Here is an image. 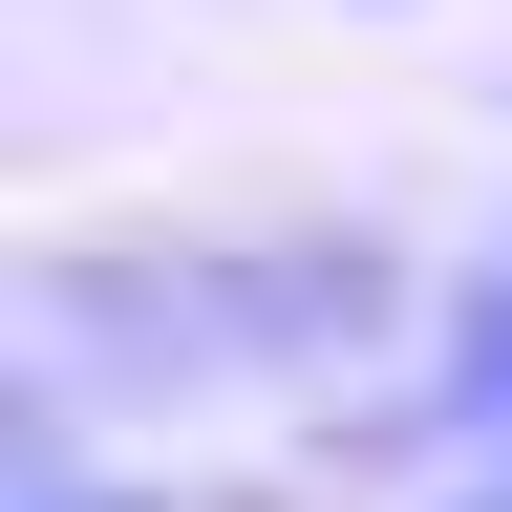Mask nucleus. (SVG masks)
<instances>
[{"mask_svg":"<svg viewBox=\"0 0 512 512\" xmlns=\"http://www.w3.org/2000/svg\"><path fill=\"white\" fill-rule=\"evenodd\" d=\"M43 342L86 384H320L342 342L406 320V256L342 214H256V235H64L43 256Z\"/></svg>","mask_w":512,"mask_h":512,"instance_id":"obj_1","label":"nucleus"},{"mask_svg":"<svg viewBox=\"0 0 512 512\" xmlns=\"http://www.w3.org/2000/svg\"><path fill=\"white\" fill-rule=\"evenodd\" d=\"M427 427L470 448V470H512V256H470V278L427 299Z\"/></svg>","mask_w":512,"mask_h":512,"instance_id":"obj_2","label":"nucleus"},{"mask_svg":"<svg viewBox=\"0 0 512 512\" xmlns=\"http://www.w3.org/2000/svg\"><path fill=\"white\" fill-rule=\"evenodd\" d=\"M22 512H150V491H86V470H22Z\"/></svg>","mask_w":512,"mask_h":512,"instance_id":"obj_3","label":"nucleus"},{"mask_svg":"<svg viewBox=\"0 0 512 512\" xmlns=\"http://www.w3.org/2000/svg\"><path fill=\"white\" fill-rule=\"evenodd\" d=\"M448 512H512V470H470V491H448Z\"/></svg>","mask_w":512,"mask_h":512,"instance_id":"obj_4","label":"nucleus"}]
</instances>
